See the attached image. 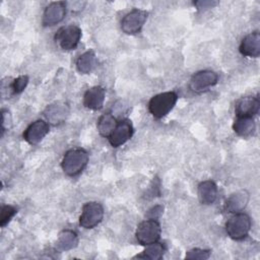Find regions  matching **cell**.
I'll return each instance as SVG.
<instances>
[{
    "label": "cell",
    "mask_w": 260,
    "mask_h": 260,
    "mask_svg": "<svg viewBox=\"0 0 260 260\" xmlns=\"http://www.w3.org/2000/svg\"><path fill=\"white\" fill-rule=\"evenodd\" d=\"M88 153L80 147L71 148L63 156L61 166L64 173L68 176H76L80 174L88 162Z\"/></svg>",
    "instance_id": "1"
},
{
    "label": "cell",
    "mask_w": 260,
    "mask_h": 260,
    "mask_svg": "<svg viewBox=\"0 0 260 260\" xmlns=\"http://www.w3.org/2000/svg\"><path fill=\"white\" fill-rule=\"evenodd\" d=\"M178 94L175 91H165L152 96L148 103L149 113L156 119L167 116L175 107Z\"/></svg>",
    "instance_id": "2"
},
{
    "label": "cell",
    "mask_w": 260,
    "mask_h": 260,
    "mask_svg": "<svg viewBox=\"0 0 260 260\" xmlns=\"http://www.w3.org/2000/svg\"><path fill=\"white\" fill-rule=\"evenodd\" d=\"M251 230V218L243 212L234 213L225 222L226 234L234 240L245 239Z\"/></svg>",
    "instance_id": "3"
},
{
    "label": "cell",
    "mask_w": 260,
    "mask_h": 260,
    "mask_svg": "<svg viewBox=\"0 0 260 260\" xmlns=\"http://www.w3.org/2000/svg\"><path fill=\"white\" fill-rule=\"evenodd\" d=\"M161 228L156 219L148 218L141 221L135 232V237L140 245L147 246L159 240Z\"/></svg>",
    "instance_id": "4"
},
{
    "label": "cell",
    "mask_w": 260,
    "mask_h": 260,
    "mask_svg": "<svg viewBox=\"0 0 260 260\" xmlns=\"http://www.w3.org/2000/svg\"><path fill=\"white\" fill-rule=\"evenodd\" d=\"M104 217V207L101 203L91 201L83 205L79 216V225L83 229H93Z\"/></svg>",
    "instance_id": "5"
},
{
    "label": "cell",
    "mask_w": 260,
    "mask_h": 260,
    "mask_svg": "<svg viewBox=\"0 0 260 260\" xmlns=\"http://www.w3.org/2000/svg\"><path fill=\"white\" fill-rule=\"evenodd\" d=\"M81 38V29L74 24L62 26L55 35V41L61 49L65 51L73 50L77 47Z\"/></svg>",
    "instance_id": "6"
},
{
    "label": "cell",
    "mask_w": 260,
    "mask_h": 260,
    "mask_svg": "<svg viewBox=\"0 0 260 260\" xmlns=\"http://www.w3.org/2000/svg\"><path fill=\"white\" fill-rule=\"evenodd\" d=\"M148 13L142 9H133L121 20V28L127 35L138 34L143 27Z\"/></svg>",
    "instance_id": "7"
},
{
    "label": "cell",
    "mask_w": 260,
    "mask_h": 260,
    "mask_svg": "<svg viewBox=\"0 0 260 260\" xmlns=\"http://www.w3.org/2000/svg\"><path fill=\"white\" fill-rule=\"evenodd\" d=\"M218 80V75L212 70H201L193 74L190 79L189 86L192 91L200 93L215 85Z\"/></svg>",
    "instance_id": "8"
},
{
    "label": "cell",
    "mask_w": 260,
    "mask_h": 260,
    "mask_svg": "<svg viewBox=\"0 0 260 260\" xmlns=\"http://www.w3.org/2000/svg\"><path fill=\"white\" fill-rule=\"evenodd\" d=\"M133 135V126L130 120L122 119L119 121L112 132L108 137L110 144L113 147H119L122 144L126 143Z\"/></svg>",
    "instance_id": "9"
},
{
    "label": "cell",
    "mask_w": 260,
    "mask_h": 260,
    "mask_svg": "<svg viewBox=\"0 0 260 260\" xmlns=\"http://www.w3.org/2000/svg\"><path fill=\"white\" fill-rule=\"evenodd\" d=\"M66 14V3L63 1L51 2L44 10L43 13V25L53 26L61 22Z\"/></svg>",
    "instance_id": "10"
},
{
    "label": "cell",
    "mask_w": 260,
    "mask_h": 260,
    "mask_svg": "<svg viewBox=\"0 0 260 260\" xmlns=\"http://www.w3.org/2000/svg\"><path fill=\"white\" fill-rule=\"evenodd\" d=\"M44 116L50 124L54 126L60 125L69 116V107L64 102H55L45 109Z\"/></svg>",
    "instance_id": "11"
},
{
    "label": "cell",
    "mask_w": 260,
    "mask_h": 260,
    "mask_svg": "<svg viewBox=\"0 0 260 260\" xmlns=\"http://www.w3.org/2000/svg\"><path fill=\"white\" fill-rule=\"evenodd\" d=\"M49 130L50 127L46 121L37 120L24 130L23 138L30 145H36L49 133Z\"/></svg>",
    "instance_id": "12"
},
{
    "label": "cell",
    "mask_w": 260,
    "mask_h": 260,
    "mask_svg": "<svg viewBox=\"0 0 260 260\" xmlns=\"http://www.w3.org/2000/svg\"><path fill=\"white\" fill-rule=\"evenodd\" d=\"M260 102L256 96L241 98L236 102L235 113L237 117H251L253 118L259 112Z\"/></svg>",
    "instance_id": "13"
},
{
    "label": "cell",
    "mask_w": 260,
    "mask_h": 260,
    "mask_svg": "<svg viewBox=\"0 0 260 260\" xmlns=\"http://www.w3.org/2000/svg\"><path fill=\"white\" fill-rule=\"evenodd\" d=\"M239 50L243 56L250 57V58H257L260 55L259 32L256 30L245 36L240 44Z\"/></svg>",
    "instance_id": "14"
},
{
    "label": "cell",
    "mask_w": 260,
    "mask_h": 260,
    "mask_svg": "<svg viewBox=\"0 0 260 260\" xmlns=\"http://www.w3.org/2000/svg\"><path fill=\"white\" fill-rule=\"evenodd\" d=\"M106 91L102 86H92L88 88L83 95V105L89 110H100L104 106Z\"/></svg>",
    "instance_id": "15"
},
{
    "label": "cell",
    "mask_w": 260,
    "mask_h": 260,
    "mask_svg": "<svg viewBox=\"0 0 260 260\" xmlns=\"http://www.w3.org/2000/svg\"><path fill=\"white\" fill-rule=\"evenodd\" d=\"M249 202V193L247 190H240L231 194L224 203V209L230 213H238L245 209Z\"/></svg>",
    "instance_id": "16"
},
{
    "label": "cell",
    "mask_w": 260,
    "mask_h": 260,
    "mask_svg": "<svg viewBox=\"0 0 260 260\" xmlns=\"http://www.w3.org/2000/svg\"><path fill=\"white\" fill-rule=\"evenodd\" d=\"M217 197V186L211 180L202 181L198 185V198L202 204H212Z\"/></svg>",
    "instance_id": "17"
},
{
    "label": "cell",
    "mask_w": 260,
    "mask_h": 260,
    "mask_svg": "<svg viewBox=\"0 0 260 260\" xmlns=\"http://www.w3.org/2000/svg\"><path fill=\"white\" fill-rule=\"evenodd\" d=\"M235 133L241 137H249L254 134L256 124L251 117H239L233 124Z\"/></svg>",
    "instance_id": "18"
},
{
    "label": "cell",
    "mask_w": 260,
    "mask_h": 260,
    "mask_svg": "<svg viewBox=\"0 0 260 260\" xmlns=\"http://www.w3.org/2000/svg\"><path fill=\"white\" fill-rule=\"evenodd\" d=\"M96 56L92 50H88L81 54L76 61V68L81 74L90 73L96 66Z\"/></svg>",
    "instance_id": "19"
},
{
    "label": "cell",
    "mask_w": 260,
    "mask_h": 260,
    "mask_svg": "<svg viewBox=\"0 0 260 260\" xmlns=\"http://www.w3.org/2000/svg\"><path fill=\"white\" fill-rule=\"evenodd\" d=\"M78 244V236L72 230H63L57 239V248L61 251H68Z\"/></svg>",
    "instance_id": "20"
},
{
    "label": "cell",
    "mask_w": 260,
    "mask_h": 260,
    "mask_svg": "<svg viewBox=\"0 0 260 260\" xmlns=\"http://www.w3.org/2000/svg\"><path fill=\"white\" fill-rule=\"evenodd\" d=\"M117 123L116 118L111 113L103 114L98 120V131L102 136L108 138L114 131Z\"/></svg>",
    "instance_id": "21"
},
{
    "label": "cell",
    "mask_w": 260,
    "mask_h": 260,
    "mask_svg": "<svg viewBox=\"0 0 260 260\" xmlns=\"http://www.w3.org/2000/svg\"><path fill=\"white\" fill-rule=\"evenodd\" d=\"M166 252L165 245L160 243H152L146 246V248L143 250V252L139 255H136L134 258H140V259H149V260H159L162 258L164 254Z\"/></svg>",
    "instance_id": "22"
},
{
    "label": "cell",
    "mask_w": 260,
    "mask_h": 260,
    "mask_svg": "<svg viewBox=\"0 0 260 260\" xmlns=\"http://www.w3.org/2000/svg\"><path fill=\"white\" fill-rule=\"evenodd\" d=\"M17 208L13 205H4L1 209V217H0V224L2 228H4L11 218L16 214Z\"/></svg>",
    "instance_id": "23"
},
{
    "label": "cell",
    "mask_w": 260,
    "mask_h": 260,
    "mask_svg": "<svg viewBox=\"0 0 260 260\" xmlns=\"http://www.w3.org/2000/svg\"><path fill=\"white\" fill-rule=\"evenodd\" d=\"M210 250H206V249H200V248H194L189 250L186 253V258L187 259H199V260H205L208 259L210 257Z\"/></svg>",
    "instance_id": "24"
},
{
    "label": "cell",
    "mask_w": 260,
    "mask_h": 260,
    "mask_svg": "<svg viewBox=\"0 0 260 260\" xmlns=\"http://www.w3.org/2000/svg\"><path fill=\"white\" fill-rule=\"evenodd\" d=\"M28 83V76L27 75H20L15 78L11 83V89L13 93H20L24 90Z\"/></svg>",
    "instance_id": "25"
},
{
    "label": "cell",
    "mask_w": 260,
    "mask_h": 260,
    "mask_svg": "<svg viewBox=\"0 0 260 260\" xmlns=\"http://www.w3.org/2000/svg\"><path fill=\"white\" fill-rule=\"evenodd\" d=\"M11 124H12V119H11V115L9 113V111L7 110H2V122H1V125H2V133L9 129L11 127Z\"/></svg>",
    "instance_id": "26"
},
{
    "label": "cell",
    "mask_w": 260,
    "mask_h": 260,
    "mask_svg": "<svg viewBox=\"0 0 260 260\" xmlns=\"http://www.w3.org/2000/svg\"><path fill=\"white\" fill-rule=\"evenodd\" d=\"M162 210H164V207L161 205H155L153 206L152 208H150L147 212L149 218H153V219H156L157 217L160 216V214L162 213Z\"/></svg>",
    "instance_id": "27"
},
{
    "label": "cell",
    "mask_w": 260,
    "mask_h": 260,
    "mask_svg": "<svg viewBox=\"0 0 260 260\" xmlns=\"http://www.w3.org/2000/svg\"><path fill=\"white\" fill-rule=\"evenodd\" d=\"M194 5H195L198 9L212 8L213 6L217 5V2H215V1H198V2H194Z\"/></svg>",
    "instance_id": "28"
}]
</instances>
